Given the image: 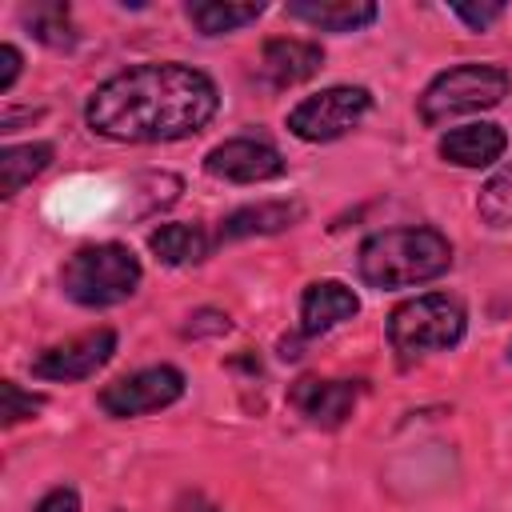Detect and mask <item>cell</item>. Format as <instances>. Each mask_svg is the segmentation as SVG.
<instances>
[{"label":"cell","instance_id":"6da1fadb","mask_svg":"<svg viewBox=\"0 0 512 512\" xmlns=\"http://www.w3.org/2000/svg\"><path fill=\"white\" fill-rule=\"evenodd\" d=\"M220 108V92L208 72L160 60L136 64L104 80L84 108V120L96 136L116 144H168L196 136Z\"/></svg>","mask_w":512,"mask_h":512},{"label":"cell","instance_id":"7a4b0ae2","mask_svg":"<svg viewBox=\"0 0 512 512\" xmlns=\"http://www.w3.org/2000/svg\"><path fill=\"white\" fill-rule=\"evenodd\" d=\"M356 268L368 288H380V292L412 288V284L436 280L452 268V240L428 224L384 228L360 244Z\"/></svg>","mask_w":512,"mask_h":512},{"label":"cell","instance_id":"3957f363","mask_svg":"<svg viewBox=\"0 0 512 512\" xmlns=\"http://www.w3.org/2000/svg\"><path fill=\"white\" fill-rule=\"evenodd\" d=\"M468 316L456 296L448 292H424L392 308L388 316V344L400 364H416L432 352H448L464 340Z\"/></svg>","mask_w":512,"mask_h":512},{"label":"cell","instance_id":"277c9868","mask_svg":"<svg viewBox=\"0 0 512 512\" xmlns=\"http://www.w3.org/2000/svg\"><path fill=\"white\" fill-rule=\"evenodd\" d=\"M140 284V260L128 244L104 240L76 248L60 268V288L84 308H112L128 300Z\"/></svg>","mask_w":512,"mask_h":512},{"label":"cell","instance_id":"5b68a950","mask_svg":"<svg viewBox=\"0 0 512 512\" xmlns=\"http://www.w3.org/2000/svg\"><path fill=\"white\" fill-rule=\"evenodd\" d=\"M508 84V72L496 64H456L420 92V120L428 128H440L456 116L496 108L508 96Z\"/></svg>","mask_w":512,"mask_h":512},{"label":"cell","instance_id":"8992f818","mask_svg":"<svg viewBox=\"0 0 512 512\" xmlns=\"http://www.w3.org/2000/svg\"><path fill=\"white\" fill-rule=\"evenodd\" d=\"M368 112H372V92L368 88L336 84V88H324V92L300 100L288 112V132L308 140V144H328V140H340L344 132H352Z\"/></svg>","mask_w":512,"mask_h":512},{"label":"cell","instance_id":"52a82bcc","mask_svg":"<svg viewBox=\"0 0 512 512\" xmlns=\"http://www.w3.org/2000/svg\"><path fill=\"white\" fill-rule=\"evenodd\" d=\"M184 396V372L172 364H156V368H140L132 376H120L112 384L100 388V408L116 420L128 416H144V412H160L168 404H176Z\"/></svg>","mask_w":512,"mask_h":512},{"label":"cell","instance_id":"ba28073f","mask_svg":"<svg viewBox=\"0 0 512 512\" xmlns=\"http://www.w3.org/2000/svg\"><path fill=\"white\" fill-rule=\"evenodd\" d=\"M116 352V332L112 328H96L84 336H72L64 344L44 348L32 360V376L40 380H56V384H72V380H88L96 376V368H104Z\"/></svg>","mask_w":512,"mask_h":512},{"label":"cell","instance_id":"9c48e42d","mask_svg":"<svg viewBox=\"0 0 512 512\" xmlns=\"http://www.w3.org/2000/svg\"><path fill=\"white\" fill-rule=\"evenodd\" d=\"M204 172L228 184H264L284 176V156L268 144V140H252V136H236L216 144L204 156Z\"/></svg>","mask_w":512,"mask_h":512},{"label":"cell","instance_id":"30bf717a","mask_svg":"<svg viewBox=\"0 0 512 512\" xmlns=\"http://www.w3.org/2000/svg\"><path fill=\"white\" fill-rule=\"evenodd\" d=\"M360 396H364V380H316V376H304V380L292 384L288 404L312 428H340L352 416Z\"/></svg>","mask_w":512,"mask_h":512},{"label":"cell","instance_id":"8fae6325","mask_svg":"<svg viewBox=\"0 0 512 512\" xmlns=\"http://www.w3.org/2000/svg\"><path fill=\"white\" fill-rule=\"evenodd\" d=\"M320 68H324V48L312 44V40L276 36V40H268L264 52H260V76H264L272 88L304 84V80H312Z\"/></svg>","mask_w":512,"mask_h":512},{"label":"cell","instance_id":"7c38bea8","mask_svg":"<svg viewBox=\"0 0 512 512\" xmlns=\"http://www.w3.org/2000/svg\"><path fill=\"white\" fill-rule=\"evenodd\" d=\"M504 148H508L504 128L500 124H484V120L480 124H464V128H448L440 136V144H436V152L456 168H488V164H496L504 156Z\"/></svg>","mask_w":512,"mask_h":512},{"label":"cell","instance_id":"4fadbf2b","mask_svg":"<svg viewBox=\"0 0 512 512\" xmlns=\"http://www.w3.org/2000/svg\"><path fill=\"white\" fill-rule=\"evenodd\" d=\"M356 312H360V300H356V292L348 284H340V280H316L300 296V332L304 336H320V332L352 320Z\"/></svg>","mask_w":512,"mask_h":512},{"label":"cell","instance_id":"5bb4252c","mask_svg":"<svg viewBox=\"0 0 512 512\" xmlns=\"http://www.w3.org/2000/svg\"><path fill=\"white\" fill-rule=\"evenodd\" d=\"M304 220V204L300 200H260V204H248V208H236L216 240L220 244H232V240H248V236H272V232H284L292 224Z\"/></svg>","mask_w":512,"mask_h":512},{"label":"cell","instance_id":"9a60e30c","mask_svg":"<svg viewBox=\"0 0 512 512\" xmlns=\"http://www.w3.org/2000/svg\"><path fill=\"white\" fill-rule=\"evenodd\" d=\"M284 12L320 32H360L380 16V8L368 0H292Z\"/></svg>","mask_w":512,"mask_h":512},{"label":"cell","instance_id":"2e32d148","mask_svg":"<svg viewBox=\"0 0 512 512\" xmlns=\"http://www.w3.org/2000/svg\"><path fill=\"white\" fill-rule=\"evenodd\" d=\"M148 248L156 260L172 264V268H188V264H200L212 248V240L204 236L200 224H160L152 236H148Z\"/></svg>","mask_w":512,"mask_h":512},{"label":"cell","instance_id":"e0dca14e","mask_svg":"<svg viewBox=\"0 0 512 512\" xmlns=\"http://www.w3.org/2000/svg\"><path fill=\"white\" fill-rule=\"evenodd\" d=\"M184 16L192 20V28L200 36H228L240 32L244 24H256L264 16V4H232V0H192L184 8Z\"/></svg>","mask_w":512,"mask_h":512},{"label":"cell","instance_id":"ac0fdd59","mask_svg":"<svg viewBox=\"0 0 512 512\" xmlns=\"http://www.w3.org/2000/svg\"><path fill=\"white\" fill-rule=\"evenodd\" d=\"M52 156H56V148L44 144V140H36V144H8L0 152V196L12 200L28 180H36L52 164Z\"/></svg>","mask_w":512,"mask_h":512},{"label":"cell","instance_id":"d6986e66","mask_svg":"<svg viewBox=\"0 0 512 512\" xmlns=\"http://www.w3.org/2000/svg\"><path fill=\"white\" fill-rule=\"evenodd\" d=\"M20 24L48 48H72L76 44V24H72V8L60 0H36L20 8Z\"/></svg>","mask_w":512,"mask_h":512},{"label":"cell","instance_id":"ffe728a7","mask_svg":"<svg viewBox=\"0 0 512 512\" xmlns=\"http://www.w3.org/2000/svg\"><path fill=\"white\" fill-rule=\"evenodd\" d=\"M476 212L488 228H508L512 224V160H504L488 176V184L476 196Z\"/></svg>","mask_w":512,"mask_h":512},{"label":"cell","instance_id":"44dd1931","mask_svg":"<svg viewBox=\"0 0 512 512\" xmlns=\"http://www.w3.org/2000/svg\"><path fill=\"white\" fill-rule=\"evenodd\" d=\"M44 408V396H36V392H24L16 380H4L0 384V420L12 428V424H20V420H28L32 412H40Z\"/></svg>","mask_w":512,"mask_h":512},{"label":"cell","instance_id":"7402d4cb","mask_svg":"<svg viewBox=\"0 0 512 512\" xmlns=\"http://www.w3.org/2000/svg\"><path fill=\"white\" fill-rule=\"evenodd\" d=\"M452 12L472 28V32H484L488 24H496L504 16V4L500 0H488V4H452Z\"/></svg>","mask_w":512,"mask_h":512},{"label":"cell","instance_id":"603a6c76","mask_svg":"<svg viewBox=\"0 0 512 512\" xmlns=\"http://www.w3.org/2000/svg\"><path fill=\"white\" fill-rule=\"evenodd\" d=\"M36 512H80V492L68 488V484H60V488H52L48 496H40Z\"/></svg>","mask_w":512,"mask_h":512},{"label":"cell","instance_id":"cb8c5ba5","mask_svg":"<svg viewBox=\"0 0 512 512\" xmlns=\"http://www.w3.org/2000/svg\"><path fill=\"white\" fill-rule=\"evenodd\" d=\"M20 76V48L16 44H0V92H8Z\"/></svg>","mask_w":512,"mask_h":512},{"label":"cell","instance_id":"d4e9b609","mask_svg":"<svg viewBox=\"0 0 512 512\" xmlns=\"http://www.w3.org/2000/svg\"><path fill=\"white\" fill-rule=\"evenodd\" d=\"M176 512H220L204 492H180V500H176Z\"/></svg>","mask_w":512,"mask_h":512},{"label":"cell","instance_id":"484cf974","mask_svg":"<svg viewBox=\"0 0 512 512\" xmlns=\"http://www.w3.org/2000/svg\"><path fill=\"white\" fill-rule=\"evenodd\" d=\"M508 352H512V348H508Z\"/></svg>","mask_w":512,"mask_h":512}]
</instances>
